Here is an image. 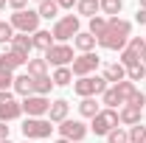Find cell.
Returning a JSON list of instances; mask_svg holds the SVG:
<instances>
[{"label":"cell","mask_w":146,"mask_h":143,"mask_svg":"<svg viewBox=\"0 0 146 143\" xmlns=\"http://www.w3.org/2000/svg\"><path fill=\"white\" fill-rule=\"evenodd\" d=\"M129 31H132V25H129L127 20L110 17L104 36H98L96 42H98L101 48H107V51H124V48H127V42H129Z\"/></svg>","instance_id":"cell-1"},{"label":"cell","mask_w":146,"mask_h":143,"mask_svg":"<svg viewBox=\"0 0 146 143\" xmlns=\"http://www.w3.org/2000/svg\"><path fill=\"white\" fill-rule=\"evenodd\" d=\"M9 23H11V28H17L20 34H36L39 31V11H31V9L14 11Z\"/></svg>","instance_id":"cell-2"},{"label":"cell","mask_w":146,"mask_h":143,"mask_svg":"<svg viewBox=\"0 0 146 143\" xmlns=\"http://www.w3.org/2000/svg\"><path fill=\"white\" fill-rule=\"evenodd\" d=\"M76 95H82V98H93V95H101L104 90H107V79L104 76H82L76 84Z\"/></svg>","instance_id":"cell-3"},{"label":"cell","mask_w":146,"mask_h":143,"mask_svg":"<svg viewBox=\"0 0 146 143\" xmlns=\"http://www.w3.org/2000/svg\"><path fill=\"white\" fill-rule=\"evenodd\" d=\"M51 132H54V126H51V121H45V118H28V121H23V135H25V140L51 138Z\"/></svg>","instance_id":"cell-4"},{"label":"cell","mask_w":146,"mask_h":143,"mask_svg":"<svg viewBox=\"0 0 146 143\" xmlns=\"http://www.w3.org/2000/svg\"><path fill=\"white\" fill-rule=\"evenodd\" d=\"M76 34H79V17H76V14H68V17L56 20L54 31H51V36L59 39V42H65V39H70V36H76Z\"/></svg>","instance_id":"cell-5"},{"label":"cell","mask_w":146,"mask_h":143,"mask_svg":"<svg viewBox=\"0 0 146 143\" xmlns=\"http://www.w3.org/2000/svg\"><path fill=\"white\" fill-rule=\"evenodd\" d=\"M115 126H118V112H115V109H101V112L93 118L90 129L96 132V135H110Z\"/></svg>","instance_id":"cell-6"},{"label":"cell","mask_w":146,"mask_h":143,"mask_svg":"<svg viewBox=\"0 0 146 143\" xmlns=\"http://www.w3.org/2000/svg\"><path fill=\"white\" fill-rule=\"evenodd\" d=\"M73 48L70 45H65V42H59V45H54L51 51H45V62H51V65H56V68H68V62L73 65Z\"/></svg>","instance_id":"cell-7"},{"label":"cell","mask_w":146,"mask_h":143,"mask_svg":"<svg viewBox=\"0 0 146 143\" xmlns=\"http://www.w3.org/2000/svg\"><path fill=\"white\" fill-rule=\"evenodd\" d=\"M143 45H146V42L141 39V36H129V42H127V48L121 51V59H118V62H121L124 68L138 65V62H141V51H143Z\"/></svg>","instance_id":"cell-8"},{"label":"cell","mask_w":146,"mask_h":143,"mask_svg":"<svg viewBox=\"0 0 146 143\" xmlns=\"http://www.w3.org/2000/svg\"><path fill=\"white\" fill-rule=\"evenodd\" d=\"M48 109H51V101L45 95H28L23 101V112H28V118H42L48 115Z\"/></svg>","instance_id":"cell-9"},{"label":"cell","mask_w":146,"mask_h":143,"mask_svg":"<svg viewBox=\"0 0 146 143\" xmlns=\"http://www.w3.org/2000/svg\"><path fill=\"white\" fill-rule=\"evenodd\" d=\"M59 132H62L65 140H70V143H79V140L87 138V126L82 124V121H70V118L59 124Z\"/></svg>","instance_id":"cell-10"},{"label":"cell","mask_w":146,"mask_h":143,"mask_svg":"<svg viewBox=\"0 0 146 143\" xmlns=\"http://www.w3.org/2000/svg\"><path fill=\"white\" fill-rule=\"evenodd\" d=\"M98 62H101V59H98V56L93 54H82V56H76V59H73V76H79V79H82V76H90L93 70H96V68H98Z\"/></svg>","instance_id":"cell-11"},{"label":"cell","mask_w":146,"mask_h":143,"mask_svg":"<svg viewBox=\"0 0 146 143\" xmlns=\"http://www.w3.org/2000/svg\"><path fill=\"white\" fill-rule=\"evenodd\" d=\"M11 51H14L20 59L28 62V54L34 51V39H31L28 34H14V39H11Z\"/></svg>","instance_id":"cell-12"},{"label":"cell","mask_w":146,"mask_h":143,"mask_svg":"<svg viewBox=\"0 0 146 143\" xmlns=\"http://www.w3.org/2000/svg\"><path fill=\"white\" fill-rule=\"evenodd\" d=\"M68 101L65 98H56V101H51V109H48V121L51 124H62V121H68Z\"/></svg>","instance_id":"cell-13"},{"label":"cell","mask_w":146,"mask_h":143,"mask_svg":"<svg viewBox=\"0 0 146 143\" xmlns=\"http://www.w3.org/2000/svg\"><path fill=\"white\" fill-rule=\"evenodd\" d=\"M23 65H25V59H20L14 51H3L0 54V73H14Z\"/></svg>","instance_id":"cell-14"},{"label":"cell","mask_w":146,"mask_h":143,"mask_svg":"<svg viewBox=\"0 0 146 143\" xmlns=\"http://www.w3.org/2000/svg\"><path fill=\"white\" fill-rule=\"evenodd\" d=\"M141 115H143V109H141V107L124 104L121 112H118V121H121V124H127V126H135V124H141Z\"/></svg>","instance_id":"cell-15"},{"label":"cell","mask_w":146,"mask_h":143,"mask_svg":"<svg viewBox=\"0 0 146 143\" xmlns=\"http://www.w3.org/2000/svg\"><path fill=\"white\" fill-rule=\"evenodd\" d=\"M20 115H23V104H17L14 98H9L6 104H0V121H3V124L14 121V118H20Z\"/></svg>","instance_id":"cell-16"},{"label":"cell","mask_w":146,"mask_h":143,"mask_svg":"<svg viewBox=\"0 0 146 143\" xmlns=\"http://www.w3.org/2000/svg\"><path fill=\"white\" fill-rule=\"evenodd\" d=\"M11 87L17 90L23 98H28V95H34V79L28 76V73H23V76H14V84Z\"/></svg>","instance_id":"cell-17"},{"label":"cell","mask_w":146,"mask_h":143,"mask_svg":"<svg viewBox=\"0 0 146 143\" xmlns=\"http://www.w3.org/2000/svg\"><path fill=\"white\" fill-rule=\"evenodd\" d=\"M104 79L118 84V81H124V79H127V68H124L121 62H112V65H107V68H104Z\"/></svg>","instance_id":"cell-18"},{"label":"cell","mask_w":146,"mask_h":143,"mask_svg":"<svg viewBox=\"0 0 146 143\" xmlns=\"http://www.w3.org/2000/svg\"><path fill=\"white\" fill-rule=\"evenodd\" d=\"M76 9H79V14H84V17H98V11H101V3L98 0H76Z\"/></svg>","instance_id":"cell-19"},{"label":"cell","mask_w":146,"mask_h":143,"mask_svg":"<svg viewBox=\"0 0 146 143\" xmlns=\"http://www.w3.org/2000/svg\"><path fill=\"white\" fill-rule=\"evenodd\" d=\"M73 45H76L82 54H90L93 48H96V36H93L90 31H87V34H82V31H79V34L73 36Z\"/></svg>","instance_id":"cell-20"},{"label":"cell","mask_w":146,"mask_h":143,"mask_svg":"<svg viewBox=\"0 0 146 143\" xmlns=\"http://www.w3.org/2000/svg\"><path fill=\"white\" fill-rule=\"evenodd\" d=\"M31 39H34V48H36V51H42V54L54 48V36H51V31H36Z\"/></svg>","instance_id":"cell-21"},{"label":"cell","mask_w":146,"mask_h":143,"mask_svg":"<svg viewBox=\"0 0 146 143\" xmlns=\"http://www.w3.org/2000/svg\"><path fill=\"white\" fill-rule=\"evenodd\" d=\"M101 104H107V109H115V107H124V98L118 95L115 87H107L101 93Z\"/></svg>","instance_id":"cell-22"},{"label":"cell","mask_w":146,"mask_h":143,"mask_svg":"<svg viewBox=\"0 0 146 143\" xmlns=\"http://www.w3.org/2000/svg\"><path fill=\"white\" fill-rule=\"evenodd\" d=\"M79 112H82L84 118H96V115L101 112V107L96 104V98H82V104H79Z\"/></svg>","instance_id":"cell-23"},{"label":"cell","mask_w":146,"mask_h":143,"mask_svg":"<svg viewBox=\"0 0 146 143\" xmlns=\"http://www.w3.org/2000/svg\"><path fill=\"white\" fill-rule=\"evenodd\" d=\"M51 87H54V79H51V76H39V79H34V95H48Z\"/></svg>","instance_id":"cell-24"},{"label":"cell","mask_w":146,"mask_h":143,"mask_svg":"<svg viewBox=\"0 0 146 143\" xmlns=\"http://www.w3.org/2000/svg\"><path fill=\"white\" fill-rule=\"evenodd\" d=\"M45 68H48V62H45V59H28V76H31V79L48 76V73H45Z\"/></svg>","instance_id":"cell-25"},{"label":"cell","mask_w":146,"mask_h":143,"mask_svg":"<svg viewBox=\"0 0 146 143\" xmlns=\"http://www.w3.org/2000/svg\"><path fill=\"white\" fill-rule=\"evenodd\" d=\"M98 3H101V11L110 17H118L121 9H124V0H98Z\"/></svg>","instance_id":"cell-26"},{"label":"cell","mask_w":146,"mask_h":143,"mask_svg":"<svg viewBox=\"0 0 146 143\" xmlns=\"http://www.w3.org/2000/svg\"><path fill=\"white\" fill-rule=\"evenodd\" d=\"M36 11H39V17H45V20H54L56 14H59V6H56L54 0H42Z\"/></svg>","instance_id":"cell-27"},{"label":"cell","mask_w":146,"mask_h":143,"mask_svg":"<svg viewBox=\"0 0 146 143\" xmlns=\"http://www.w3.org/2000/svg\"><path fill=\"white\" fill-rule=\"evenodd\" d=\"M51 79H54V84L65 87V84H70V81H73V70H70V68H56V73L51 76Z\"/></svg>","instance_id":"cell-28"},{"label":"cell","mask_w":146,"mask_h":143,"mask_svg":"<svg viewBox=\"0 0 146 143\" xmlns=\"http://www.w3.org/2000/svg\"><path fill=\"white\" fill-rule=\"evenodd\" d=\"M127 79L132 81V84H135V81H143V79H146V65H141V62H138V65L127 68Z\"/></svg>","instance_id":"cell-29"},{"label":"cell","mask_w":146,"mask_h":143,"mask_svg":"<svg viewBox=\"0 0 146 143\" xmlns=\"http://www.w3.org/2000/svg\"><path fill=\"white\" fill-rule=\"evenodd\" d=\"M115 90H118V95L124 98V104H129V98H132V93H135V84H132L129 79H124V81L115 84Z\"/></svg>","instance_id":"cell-30"},{"label":"cell","mask_w":146,"mask_h":143,"mask_svg":"<svg viewBox=\"0 0 146 143\" xmlns=\"http://www.w3.org/2000/svg\"><path fill=\"white\" fill-rule=\"evenodd\" d=\"M129 143H146V126L143 124L129 126Z\"/></svg>","instance_id":"cell-31"},{"label":"cell","mask_w":146,"mask_h":143,"mask_svg":"<svg viewBox=\"0 0 146 143\" xmlns=\"http://www.w3.org/2000/svg\"><path fill=\"white\" fill-rule=\"evenodd\" d=\"M104 31H107V20L104 17H93L90 20V34L98 39V36H104Z\"/></svg>","instance_id":"cell-32"},{"label":"cell","mask_w":146,"mask_h":143,"mask_svg":"<svg viewBox=\"0 0 146 143\" xmlns=\"http://www.w3.org/2000/svg\"><path fill=\"white\" fill-rule=\"evenodd\" d=\"M107 143H129V132H124V129L115 126V129L107 135Z\"/></svg>","instance_id":"cell-33"},{"label":"cell","mask_w":146,"mask_h":143,"mask_svg":"<svg viewBox=\"0 0 146 143\" xmlns=\"http://www.w3.org/2000/svg\"><path fill=\"white\" fill-rule=\"evenodd\" d=\"M11 39H14L11 23H0V45H6V42H11Z\"/></svg>","instance_id":"cell-34"},{"label":"cell","mask_w":146,"mask_h":143,"mask_svg":"<svg viewBox=\"0 0 146 143\" xmlns=\"http://www.w3.org/2000/svg\"><path fill=\"white\" fill-rule=\"evenodd\" d=\"M129 104H132V107H141V109H143V104H146V95L141 93V90H135V93H132V98H129Z\"/></svg>","instance_id":"cell-35"},{"label":"cell","mask_w":146,"mask_h":143,"mask_svg":"<svg viewBox=\"0 0 146 143\" xmlns=\"http://www.w3.org/2000/svg\"><path fill=\"white\" fill-rule=\"evenodd\" d=\"M14 84V76L11 73H0V90H9Z\"/></svg>","instance_id":"cell-36"},{"label":"cell","mask_w":146,"mask_h":143,"mask_svg":"<svg viewBox=\"0 0 146 143\" xmlns=\"http://www.w3.org/2000/svg\"><path fill=\"white\" fill-rule=\"evenodd\" d=\"M9 6H11L14 11H23V9L28 6V0H9Z\"/></svg>","instance_id":"cell-37"},{"label":"cell","mask_w":146,"mask_h":143,"mask_svg":"<svg viewBox=\"0 0 146 143\" xmlns=\"http://www.w3.org/2000/svg\"><path fill=\"white\" fill-rule=\"evenodd\" d=\"M54 3L59 9H73V6H76V0H54Z\"/></svg>","instance_id":"cell-38"},{"label":"cell","mask_w":146,"mask_h":143,"mask_svg":"<svg viewBox=\"0 0 146 143\" xmlns=\"http://www.w3.org/2000/svg\"><path fill=\"white\" fill-rule=\"evenodd\" d=\"M3 140H9V126L0 121V143H3Z\"/></svg>","instance_id":"cell-39"},{"label":"cell","mask_w":146,"mask_h":143,"mask_svg":"<svg viewBox=\"0 0 146 143\" xmlns=\"http://www.w3.org/2000/svg\"><path fill=\"white\" fill-rule=\"evenodd\" d=\"M135 20H138L141 25H146V9H138V14H135Z\"/></svg>","instance_id":"cell-40"},{"label":"cell","mask_w":146,"mask_h":143,"mask_svg":"<svg viewBox=\"0 0 146 143\" xmlns=\"http://www.w3.org/2000/svg\"><path fill=\"white\" fill-rule=\"evenodd\" d=\"M9 98H11V93H9V90H0V104H6Z\"/></svg>","instance_id":"cell-41"},{"label":"cell","mask_w":146,"mask_h":143,"mask_svg":"<svg viewBox=\"0 0 146 143\" xmlns=\"http://www.w3.org/2000/svg\"><path fill=\"white\" fill-rule=\"evenodd\" d=\"M141 65H146V45H143V51H141Z\"/></svg>","instance_id":"cell-42"},{"label":"cell","mask_w":146,"mask_h":143,"mask_svg":"<svg viewBox=\"0 0 146 143\" xmlns=\"http://www.w3.org/2000/svg\"><path fill=\"white\" fill-rule=\"evenodd\" d=\"M6 3H9V0H0V11H3V9H6Z\"/></svg>","instance_id":"cell-43"},{"label":"cell","mask_w":146,"mask_h":143,"mask_svg":"<svg viewBox=\"0 0 146 143\" xmlns=\"http://www.w3.org/2000/svg\"><path fill=\"white\" fill-rule=\"evenodd\" d=\"M56 143H70V140H65V138H59V140H56Z\"/></svg>","instance_id":"cell-44"},{"label":"cell","mask_w":146,"mask_h":143,"mask_svg":"<svg viewBox=\"0 0 146 143\" xmlns=\"http://www.w3.org/2000/svg\"><path fill=\"white\" fill-rule=\"evenodd\" d=\"M141 9H146V0H141Z\"/></svg>","instance_id":"cell-45"},{"label":"cell","mask_w":146,"mask_h":143,"mask_svg":"<svg viewBox=\"0 0 146 143\" xmlns=\"http://www.w3.org/2000/svg\"><path fill=\"white\" fill-rule=\"evenodd\" d=\"M3 143H11V140H3Z\"/></svg>","instance_id":"cell-46"},{"label":"cell","mask_w":146,"mask_h":143,"mask_svg":"<svg viewBox=\"0 0 146 143\" xmlns=\"http://www.w3.org/2000/svg\"><path fill=\"white\" fill-rule=\"evenodd\" d=\"M25 143H31V140H25Z\"/></svg>","instance_id":"cell-47"},{"label":"cell","mask_w":146,"mask_h":143,"mask_svg":"<svg viewBox=\"0 0 146 143\" xmlns=\"http://www.w3.org/2000/svg\"><path fill=\"white\" fill-rule=\"evenodd\" d=\"M39 3H42V0H39Z\"/></svg>","instance_id":"cell-48"}]
</instances>
